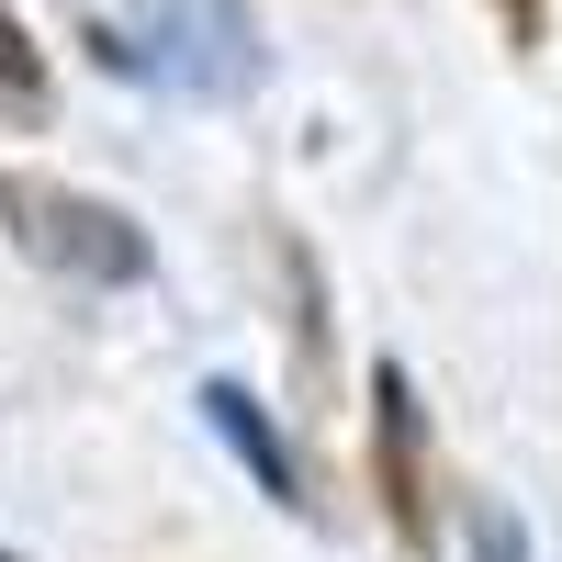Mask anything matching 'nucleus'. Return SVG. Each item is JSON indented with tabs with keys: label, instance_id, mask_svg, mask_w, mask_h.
<instances>
[{
	"label": "nucleus",
	"instance_id": "f03ea898",
	"mask_svg": "<svg viewBox=\"0 0 562 562\" xmlns=\"http://www.w3.org/2000/svg\"><path fill=\"white\" fill-rule=\"evenodd\" d=\"M0 214L23 225V248H34L45 270L90 281V293H135V281L158 270L147 225H135L124 203H90V192H45V180H0Z\"/></svg>",
	"mask_w": 562,
	"mask_h": 562
},
{
	"label": "nucleus",
	"instance_id": "20e7f679",
	"mask_svg": "<svg viewBox=\"0 0 562 562\" xmlns=\"http://www.w3.org/2000/svg\"><path fill=\"white\" fill-rule=\"evenodd\" d=\"M371 405H383V484H394V518L416 529V518H428V495H416V383H405L394 360L371 371Z\"/></svg>",
	"mask_w": 562,
	"mask_h": 562
},
{
	"label": "nucleus",
	"instance_id": "423d86ee",
	"mask_svg": "<svg viewBox=\"0 0 562 562\" xmlns=\"http://www.w3.org/2000/svg\"><path fill=\"white\" fill-rule=\"evenodd\" d=\"M473 562H529V529L506 506H473Z\"/></svg>",
	"mask_w": 562,
	"mask_h": 562
},
{
	"label": "nucleus",
	"instance_id": "39448f33",
	"mask_svg": "<svg viewBox=\"0 0 562 562\" xmlns=\"http://www.w3.org/2000/svg\"><path fill=\"white\" fill-rule=\"evenodd\" d=\"M34 90H45V45L0 12V102H34Z\"/></svg>",
	"mask_w": 562,
	"mask_h": 562
},
{
	"label": "nucleus",
	"instance_id": "0eeeda50",
	"mask_svg": "<svg viewBox=\"0 0 562 562\" xmlns=\"http://www.w3.org/2000/svg\"><path fill=\"white\" fill-rule=\"evenodd\" d=\"M0 562H23V551H0Z\"/></svg>",
	"mask_w": 562,
	"mask_h": 562
},
{
	"label": "nucleus",
	"instance_id": "7ed1b4c3",
	"mask_svg": "<svg viewBox=\"0 0 562 562\" xmlns=\"http://www.w3.org/2000/svg\"><path fill=\"white\" fill-rule=\"evenodd\" d=\"M203 416H214V439H225V450H237L248 473H259V495H270V506H315V495H304V461H293V439L270 428V405L237 383V371H214V383H203Z\"/></svg>",
	"mask_w": 562,
	"mask_h": 562
},
{
	"label": "nucleus",
	"instance_id": "f257e3e1",
	"mask_svg": "<svg viewBox=\"0 0 562 562\" xmlns=\"http://www.w3.org/2000/svg\"><path fill=\"white\" fill-rule=\"evenodd\" d=\"M90 57L113 79L169 90V102H237V90H259V68H270L248 0H147V12L90 34Z\"/></svg>",
	"mask_w": 562,
	"mask_h": 562
}]
</instances>
